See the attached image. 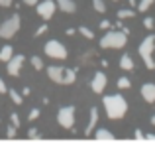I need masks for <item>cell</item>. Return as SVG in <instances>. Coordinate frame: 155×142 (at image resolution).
Returning a JSON list of instances; mask_svg holds the SVG:
<instances>
[{"instance_id":"obj_34","label":"cell","mask_w":155,"mask_h":142,"mask_svg":"<svg viewBox=\"0 0 155 142\" xmlns=\"http://www.w3.org/2000/svg\"><path fill=\"white\" fill-rule=\"evenodd\" d=\"M24 4H26V6H35L38 0H24Z\"/></svg>"},{"instance_id":"obj_30","label":"cell","mask_w":155,"mask_h":142,"mask_svg":"<svg viewBox=\"0 0 155 142\" xmlns=\"http://www.w3.org/2000/svg\"><path fill=\"white\" fill-rule=\"evenodd\" d=\"M28 136H30V138H38V136H39V132L35 130V128H30V130H28Z\"/></svg>"},{"instance_id":"obj_24","label":"cell","mask_w":155,"mask_h":142,"mask_svg":"<svg viewBox=\"0 0 155 142\" xmlns=\"http://www.w3.org/2000/svg\"><path fill=\"white\" fill-rule=\"evenodd\" d=\"M38 119H39V109H31L30 115H28V120L31 123V120H38Z\"/></svg>"},{"instance_id":"obj_3","label":"cell","mask_w":155,"mask_h":142,"mask_svg":"<svg viewBox=\"0 0 155 142\" xmlns=\"http://www.w3.org/2000/svg\"><path fill=\"white\" fill-rule=\"evenodd\" d=\"M128 43V34L124 32H108L104 38H100V47L102 50H120V47H126Z\"/></svg>"},{"instance_id":"obj_1","label":"cell","mask_w":155,"mask_h":142,"mask_svg":"<svg viewBox=\"0 0 155 142\" xmlns=\"http://www.w3.org/2000/svg\"><path fill=\"white\" fill-rule=\"evenodd\" d=\"M102 105L106 109V116L110 120L124 119L126 113H128V101L122 95H106L102 99Z\"/></svg>"},{"instance_id":"obj_7","label":"cell","mask_w":155,"mask_h":142,"mask_svg":"<svg viewBox=\"0 0 155 142\" xmlns=\"http://www.w3.org/2000/svg\"><path fill=\"white\" fill-rule=\"evenodd\" d=\"M57 120H59V124H61L63 128L71 130L73 124H75V107H71V105H67V107H61L59 113H57Z\"/></svg>"},{"instance_id":"obj_25","label":"cell","mask_w":155,"mask_h":142,"mask_svg":"<svg viewBox=\"0 0 155 142\" xmlns=\"http://www.w3.org/2000/svg\"><path fill=\"white\" fill-rule=\"evenodd\" d=\"M143 26L147 28V30H153V28H155V20L151 18V16H147V18L143 20Z\"/></svg>"},{"instance_id":"obj_8","label":"cell","mask_w":155,"mask_h":142,"mask_svg":"<svg viewBox=\"0 0 155 142\" xmlns=\"http://www.w3.org/2000/svg\"><path fill=\"white\" fill-rule=\"evenodd\" d=\"M35 10H38V16L41 20H51L53 18V14H55V10H57V4L53 2V0H43V2H38L35 4Z\"/></svg>"},{"instance_id":"obj_28","label":"cell","mask_w":155,"mask_h":142,"mask_svg":"<svg viewBox=\"0 0 155 142\" xmlns=\"http://www.w3.org/2000/svg\"><path fill=\"white\" fill-rule=\"evenodd\" d=\"M6 136H8V138H14V136H16V126H14V124H12V126H8Z\"/></svg>"},{"instance_id":"obj_19","label":"cell","mask_w":155,"mask_h":142,"mask_svg":"<svg viewBox=\"0 0 155 142\" xmlns=\"http://www.w3.org/2000/svg\"><path fill=\"white\" fill-rule=\"evenodd\" d=\"M8 93H10V99H12V103H14V105H22V101H24V99H22V95H20L16 89H10Z\"/></svg>"},{"instance_id":"obj_13","label":"cell","mask_w":155,"mask_h":142,"mask_svg":"<svg viewBox=\"0 0 155 142\" xmlns=\"http://www.w3.org/2000/svg\"><path fill=\"white\" fill-rule=\"evenodd\" d=\"M96 123H98V109L92 107L91 109V120H88V126H87V130H84V134H87V136H91V132L96 128Z\"/></svg>"},{"instance_id":"obj_36","label":"cell","mask_w":155,"mask_h":142,"mask_svg":"<svg viewBox=\"0 0 155 142\" xmlns=\"http://www.w3.org/2000/svg\"><path fill=\"white\" fill-rule=\"evenodd\" d=\"M143 138H147V140H155V134H145Z\"/></svg>"},{"instance_id":"obj_27","label":"cell","mask_w":155,"mask_h":142,"mask_svg":"<svg viewBox=\"0 0 155 142\" xmlns=\"http://www.w3.org/2000/svg\"><path fill=\"white\" fill-rule=\"evenodd\" d=\"M10 120H12V124H14V126H16V128H18V126H20V116H18V115H16V113H12V115H10Z\"/></svg>"},{"instance_id":"obj_17","label":"cell","mask_w":155,"mask_h":142,"mask_svg":"<svg viewBox=\"0 0 155 142\" xmlns=\"http://www.w3.org/2000/svg\"><path fill=\"white\" fill-rule=\"evenodd\" d=\"M77 32H79V34L83 36V38H87V40H94V32H92V30H88L87 26H81Z\"/></svg>"},{"instance_id":"obj_5","label":"cell","mask_w":155,"mask_h":142,"mask_svg":"<svg viewBox=\"0 0 155 142\" xmlns=\"http://www.w3.org/2000/svg\"><path fill=\"white\" fill-rule=\"evenodd\" d=\"M20 26H22L20 16L18 14L10 16L8 20H4V22L0 24V38H2V40H12L20 32Z\"/></svg>"},{"instance_id":"obj_11","label":"cell","mask_w":155,"mask_h":142,"mask_svg":"<svg viewBox=\"0 0 155 142\" xmlns=\"http://www.w3.org/2000/svg\"><path fill=\"white\" fill-rule=\"evenodd\" d=\"M141 97L145 103H155V83H145L141 87Z\"/></svg>"},{"instance_id":"obj_2","label":"cell","mask_w":155,"mask_h":142,"mask_svg":"<svg viewBox=\"0 0 155 142\" xmlns=\"http://www.w3.org/2000/svg\"><path fill=\"white\" fill-rule=\"evenodd\" d=\"M47 75H49V79L53 83H59V85H71V83H75V79H77V71L75 69L59 67V65L47 67Z\"/></svg>"},{"instance_id":"obj_20","label":"cell","mask_w":155,"mask_h":142,"mask_svg":"<svg viewBox=\"0 0 155 142\" xmlns=\"http://www.w3.org/2000/svg\"><path fill=\"white\" fill-rule=\"evenodd\" d=\"M116 85H118V89H130L132 87V81H130L128 77H120V79L116 81Z\"/></svg>"},{"instance_id":"obj_21","label":"cell","mask_w":155,"mask_h":142,"mask_svg":"<svg viewBox=\"0 0 155 142\" xmlns=\"http://www.w3.org/2000/svg\"><path fill=\"white\" fill-rule=\"evenodd\" d=\"M118 18L120 20H126V18H134V16H136V12L132 10V8H130V10H118Z\"/></svg>"},{"instance_id":"obj_4","label":"cell","mask_w":155,"mask_h":142,"mask_svg":"<svg viewBox=\"0 0 155 142\" xmlns=\"http://www.w3.org/2000/svg\"><path fill=\"white\" fill-rule=\"evenodd\" d=\"M153 50H155V36H147V38L143 40V42L140 43V55L141 59H143L145 67H147L149 71L155 69V59H153Z\"/></svg>"},{"instance_id":"obj_18","label":"cell","mask_w":155,"mask_h":142,"mask_svg":"<svg viewBox=\"0 0 155 142\" xmlns=\"http://www.w3.org/2000/svg\"><path fill=\"white\" fill-rule=\"evenodd\" d=\"M153 2H155V0H140V4H137V10H140V12H147L149 8L153 6Z\"/></svg>"},{"instance_id":"obj_39","label":"cell","mask_w":155,"mask_h":142,"mask_svg":"<svg viewBox=\"0 0 155 142\" xmlns=\"http://www.w3.org/2000/svg\"><path fill=\"white\" fill-rule=\"evenodd\" d=\"M112 2H120V0H112Z\"/></svg>"},{"instance_id":"obj_31","label":"cell","mask_w":155,"mask_h":142,"mask_svg":"<svg viewBox=\"0 0 155 142\" xmlns=\"http://www.w3.org/2000/svg\"><path fill=\"white\" fill-rule=\"evenodd\" d=\"M12 2H14V0H0V6L8 8V6H12Z\"/></svg>"},{"instance_id":"obj_16","label":"cell","mask_w":155,"mask_h":142,"mask_svg":"<svg viewBox=\"0 0 155 142\" xmlns=\"http://www.w3.org/2000/svg\"><path fill=\"white\" fill-rule=\"evenodd\" d=\"M12 55H14V51H12V46H4L2 50H0V61L6 63L8 59L12 57Z\"/></svg>"},{"instance_id":"obj_38","label":"cell","mask_w":155,"mask_h":142,"mask_svg":"<svg viewBox=\"0 0 155 142\" xmlns=\"http://www.w3.org/2000/svg\"><path fill=\"white\" fill-rule=\"evenodd\" d=\"M151 124H153V126H155V115L151 116Z\"/></svg>"},{"instance_id":"obj_6","label":"cell","mask_w":155,"mask_h":142,"mask_svg":"<svg viewBox=\"0 0 155 142\" xmlns=\"http://www.w3.org/2000/svg\"><path fill=\"white\" fill-rule=\"evenodd\" d=\"M43 50H45V55L51 59H67V47L59 40H49Z\"/></svg>"},{"instance_id":"obj_37","label":"cell","mask_w":155,"mask_h":142,"mask_svg":"<svg viewBox=\"0 0 155 142\" xmlns=\"http://www.w3.org/2000/svg\"><path fill=\"white\" fill-rule=\"evenodd\" d=\"M128 2H130V6H132V8L137 6V0H128Z\"/></svg>"},{"instance_id":"obj_26","label":"cell","mask_w":155,"mask_h":142,"mask_svg":"<svg viewBox=\"0 0 155 142\" xmlns=\"http://www.w3.org/2000/svg\"><path fill=\"white\" fill-rule=\"evenodd\" d=\"M47 32V24H41V26L38 28V30H35V38H39V36H43Z\"/></svg>"},{"instance_id":"obj_12","label":"cell","mask_w":155,"mask_h":142,"mask_svg":"<svg viewBox=\"0 0 155 142\" xmlns=\"http://www.w3.org/2000/svg\"><path fill=\"white\" fill-rule=\"evenodd\" d=\"M57 6H59L61 12H65V14H73V12H77V4L75 0H57Z\"/></svg>"},{"instance_id":"obj_29","label":"cell","mask_w":155,"mask_h":142,"mask_svg":"<svg viewBox=\"0 0 155 142\" xmlns=\"http://www.w3.org/2000/svg\"><path fill=\"white\" fill-rule=\"evenodd\" d=\"M110 28H112V24H110L108 20H102V22H100V30H110Z\"/></svg>"},{"instance_id":"obj_10","label":"cell","mask_w":155,"mask_h":142,"mask_svg":"<svg viewBox=\"0 0 155 142\" xmlns=\"http://www.w3.org/2000/svg\"><path fill=\"white\" fill-rule=\"evenodd\" d=\"M106 83H108V79H106V73L102 71H96L94 73V79L91 81V89L94 93H102L106 89Z\"/></svg>"},{"instance_id":"obj_35","label":"cell","mask_w":155,"mask_h":142,"mask_svg":"<svg viewBox=\"0 0 155 142\" xmlns=\"http://www.w3.org/2000/svg\"><path fill=\"white\" fill-rule=\"evenodd\" d=\"M30 93H31V89H30V87H24V91H22V95H26V97H28V95H30Z\"/></svg>"},{"instance_id":"obj_9","label":"cell","mask_w":155,"mask_h":142,"mask_svg":"<svg viewBox=\"0 0 155 142\" xmlns=\"http://www.w3.org/2000/svg\"><path fill=\"white\" fill-rule=\"evenodd\" d=\"M24 61H26V57H24L22 54H18V55H12L10 59H8V65H6V71H8V75H12V77H18L20 75V71H22V65H24Z\"/></svg>"},{"instance_id":"obj_23","label":"cell","mask_w":155,"mask_h":142,"mask_svg":"<svg viewBox=\"0 0 155 142\" xmlns=\"http://www.w3.org/2000/svg\"><path fill=\"white\" fill-rule=\"evenodd\" d=\"M92 6L96 12H106V2L104 0H92Z\"/></svg>"},{"instance_id":"obj_15","label":"cell","mask_w":155,"mask_h":142,"mask_svg":"<svg viewBox=\"0 0 155 142\" xmlns=\"http://www.w3.org/2000/svg\"><path fill=\"white\" fill-rule=\"evenodd\" d=\"M94 138L96 140H114V134L110 130H106V128H98L94 132Z\"/></svg>"},{"instance_id":"obj_33","label":"cell","mask_w":155,"mask_h":142,"mask_svg":"<svg viewBox=\"0 0 155 142\" xmlns=\"http://www.w3.org/2000/svg\"><path fill=\"white\" fill-rule=\"evenodd\" d=\"M65 34H67V36H75L77 30H75V28H67V30H65Z\"/></svg>"},{"instance_id":"obj_14","label":"cell","mask_w":155,"mask_h":142,"mask_svg":"<svg viewBox=\"0 0 155 142\" xmlns=\"http://www.w3.org/2000/svg\"><path fill=\"white\" fill-rule=\"evenodd\" d=\"M120 67L124 71H132L134 69V59H132V55H128V54H124L120 57Z\"/></svg>"},{"instance_id":"obj_32","label":"cell","mask_w":155,"mask_h":142,"mask_svg":"<svg viewBox=\"0 0 155 142\" xmlns=\"http://www.w3.org/2000/svg\"><path fill=\"white\" fill-rule=\"evenodd\" d=\"M8 91V87H6V83H4L2 79H0V93H6Z\"/></svg>"},{"instance_id":"obj_22","label":"cell","mask_w":155,"mask_h":142,"mask_svg":"<svg viewBox=\"0 0 155 142\" xmlns=\"http://www.w3.org/2000/svg\"><path fill=\"white\" fill-rule=\"evenodd\" d=\"M30 63L34 65V69H38V71L43 69V61H41V57H38V55H34V57L30 59Z\"/></svg>"}]
</instances>
